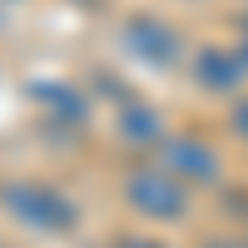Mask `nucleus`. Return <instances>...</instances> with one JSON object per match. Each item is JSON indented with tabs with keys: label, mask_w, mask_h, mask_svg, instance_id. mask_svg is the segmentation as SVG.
Returning a JSON list of instances; mask_svg holds the SVG:
<instances>
[{
	"label": "nucleus",
	"mask_w": 248,
	"mask_h": 248,
	"mask_svg": "<svg viewBox=\"0 0 248 248\" xmlns=\"http://www.w3.org/2000/svg\"><path fill=\"white\" fill-rule=\"evenodd\" d=\"M0 209H5L15 223L25 229H40V233H65L75 223V203L50 189V184H30V179H15L0 189Z\"/></svg>",
	"instance_id": "1"
},
{
	"label": "nucleus",
	"mask_w": 248,
	"mask_h": 248,
	"mask_svg": "<svg viewBox=\"0 0 248 248\" xmlns=\"http://www.w3.org/2000/svg\"><path fill=\"white\" fill-rule=\"evenodd\" d=\"M124 199H129L144 218H159V223L184 218V209H189L184 184H174V174H159V169H134L124 179Z\"/></svg>",
	"instance_id": "2"
},
{
	"label": "nucleus",
	"mask_w": 248,
	"mask_h": 248,
	"mask_svg": "<svg viewBox=\"0 0 248 248\" xmlns=\"http://www.w3.org/2000/svg\"><path fill=\"white\" fill-rule=\"evenodd\" d=\"M164 159H169V169H179L184 179H199V184L218 179V159H214L209 144H199V139H164Z\"/></svg>",
	"instance_id": "3"
},
{
	"label": "nucleus",
	"mask_w": 248,
	"mask_h": 248,
	"mask_svg": "<svg viewBox=\"0 0 248 248\" xmlns=\"http://www.w3.org/2000/svg\"><path fill=\"white\" fill-rule=\"evenodd\" d=\"M129 50H139L149 65H169V60L179 55V35L154 25V20H134L129 25Z\"/></svg>",
	"instance_id": "4"
},
{
	"label": "nucleus",
	"mask_w": 248,
	"mask_h": 248,
	"mask_svg": "<svg viewBox=\"0 0 248 248\" xmlns=\"http://www.w3.org/2000/svg\"><path fill=\"white\" fill-rule=\"evenodd\" d=\"M238 75H243V55H218V50H203V55H199V79H203L209 90L238 85Z\"/></svg>",
	"instance_id": "5"
},
{
	"label": "nucleus",
	"mask_w": 248,
	"mask_h": 248,
	"mask_svg": "<svg viewBox=\"0 0 248 248\" xmlns=\"http://www.w3.org/2000/svg\"><path fill=\"white\" fill-rule=\"evenodd\" d=\"M119 129L129 134L134 144H159V119L144 109V105H129L124 109V119H119Z\"/></svg>",
	"instance_id": "6"
},
{
	"label": "nucleus",
	"mask_w": 248,
	"mask_h": 248,
	"mask_svg": "<svg viewBox=\"0 0 248 248\" xmlns=\"http://www.w3.org/2000/svg\"><path fill=\"white\" fill-rule=\"evenodd\" d=\"M233 129L248 139V105H238V109H233Z\"/></svg>",
	"instance_id": "7"
},
{
	"label": "nucleus",
	"mask_w": 248,
	"mask_h": 248,
	"mask_svg": "<svg viewBox=\"0 0 248 248\" xmlns=\"http://www.w3.org/2000/svg\"><path fill=\"white\" fill-rule=\"evenodd\" d=\"M119 248H164V243H154V238H119Z\"/></svg>",
	"instance_id": "8"
},
{
	"label": "nucleus",
	"mask_w": 248,
	"mask_h": 248,
	"mask_svg": "<svg viewBox=\"0 0 248 248\" xmlns=\"http://www.w3.org/2000/svg\"><path fill=\"white\" fill-rule=\"evenodd\" d=\"M238 55H243V65H248V40H243V50H238Z\"/></svg>",
	"instance_id": "9"
},
{
	"label": "nucleus",
	"mask_w": 248,
	"mask_h": 248,
	"mask_svg": "<svg viewBox=\"0 0 248 248\" xmlns=\"http://www.w3.org/2000/svg\"><path fill=\"white\" fill-rule=\"evenodd\" d=\"M209 248H238V243H209Z\"/></svg>",
	"instance_id": "10"
}]
</instances>
